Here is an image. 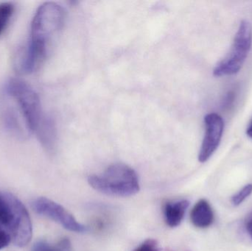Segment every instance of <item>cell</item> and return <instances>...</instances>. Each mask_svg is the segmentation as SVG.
I'll list each match as a JSON object with an SVG mask.
<instances>
[{"mask_svg": "<svg viewBox=\"0 0 252 251\" xmlns=\"http://www.w3.org/2000/svg\"><path fill=\"white\" fill-rule=\"evenodd\" d=\"M89 184L96 191L115 197H130L139 191L136 172L124 164L109 166L100 175H90Z\"/></svg>", "mask_w": 252, "mask_h": 251, "instance_id": "6da1fadb", "label": "cell"}, {"mask_svg": "<svg viewBox=\"0 0 252 251\" xmlns=\"http://www.w3.org/2000/svg\"><path fill=\"white\" fill-rule=\"evenodd\" d=\"M252 44L251 25L247 21H242L229 53L216 65L213 69V75L221 77L238 73L245 63L251 50Z\"/></svg>", "mask_w": 252, "mask_h": 251, "instance_id": "7a4b0ae2", "label": "cell"}, {"mask_svg": "<svg viewBox=\"0 0 252 251\" xmlns=\"http://www.w3.org/2000/svg\"><path fill=\"white\" fill-rule=\"evenodd\" d=\"M65 13L62 7L55 2L41 4L32 19L31 41L44 47L62 29Z\"/></svg>", "mask_w": 252, "mask_h": 251, "instance_id": "3957f363", "label": "cell"}, {"mask_svg": "<svg viewBox=\"0 0 252 251\" xmlns=\"http://www.w3.org/2000/svg\"><path fill=\"white\" fill-rule=\"evenodd\" d=\"M5 89L6 92L19 103L28 130L35 133L44 116L37 93L26 82L16 78L7 82Z\"/></svg>", "mask_w": 252, "mask_h": 251, "instance_id": "277c9868", "label": "cell"}, {"mask_svg": "<svg viewBox=\"0 0 252 251\" xmlns=\"http://www.w3.org/2000/svg\"><path fill=\"white\" fill-rule=\"evenodd\" d=\"M4 195L11 211L8 228L12 241L15 246L23 248L31 243L32 237V225L31 217L23 203L13 195Z\"/></svg>", "mask_w": 252, "mask_h": 251, "instance_id": "5b68a950", "label": "cell"}, {"mask_svg": "<svg viewBox=\"0 0 252 251\" xmlns=\"http://www.w3.org/2000/svg\"><path fill=\"white\" fill-rule=\"evenodd\" d=\"M32 207L35 213L58 223L66 230L76 233L87 231V227L78 223L72 214L59 203L47 197L35 199L32 201Z\"/></svg>", "mask_w": 252, "mask_h": 251, "instance_id": "8992f818", "label": "cell"}, {"mask_svg": "<svg viewBox=\"0 0 252 251\" xmlns=\"http://www.w3.org/2000/svg\"><path fill=\"white\" fill-rule=\"evenodd\" d=\"M205 135L198 154L201 163L207 162L216 151L223 135L224 122L220 115L216 113L207 114L204 118Z\"/></svg>", "mask_w": 252, "mask_h": 251, "instance_id": "52a82bcc", "label": "cell"}, {"mask_svg": "<svg viewBox=\"0 0 252 251\" xmlns=\"http://www.w3.org/2000/svg\"><path fill=\"white\" fill-rule=\"evenodd\" d=\"M190 219L192 223L197 228H208L213 224L214 213L207 200L201 199L195 203L191 212Z\"/></svg>", "mask_w": 252, "mask_h": 251, "instance_id": "ba28073f", "label": "cell"}, {"mask_svg": "<svg viewBox=\"0 0 252 251\" xmlns=\"http://www.w3.org/2000/svg\"><path fill=\"white\" fill-rule=\"evenodd\" d=\"M189 201L187 200L167 203L164 208V216L166 223L171 228L179 226L185 218Z\"/></svg>", "mask_w": 252, "mask_h": 251, "instance_id": "9c48e42d", "label": "cell"}, {"mask_svg": "<svg viewBox=\"0 0 252 251\" xmlns=\"http://www.w3.org/2000/svg\"><path fill=\"white\" fill-rule=\"evenodd\" d=\"M35 134L40 142L45 148L48 150L53 148L56 139V130L54 123L50 118L44 116Z\"/></svg>", "mask_w": 252, "mask_h": 251, "instance_id": "30bf717a", "label": "cell"}, {"mask_svg": "<svg viewBox=\"0 0 252 251\" xmlns=\"http://www.w3.org/2000/svg\"><path fill=\"white\" fill-rule=\"evenodd\" d=\"M14 7L11 3L4 2L0 4V35L4 32L13 15Z\"/></svg>", "mask_w": 252, "mask_h": 251, "instance_id": "8fae6325", "label": "cell"}, {"mask_svg": "<svg viewBox=\"0 0 252 251\" xmlns=\"http://www.w3.org/2000/svg\"><path fill=\"white\" fill-rule=\"evenodd\" d=\"M11 218V211L4 195H0V225L8 227Z\"/></svg>", "mask_w": 252, "mask_h": 251, "instance_id": "7c38bea8", "label": "cell"}, {"mask_svg": "<svg viewBox=\"0 0 252 251\" xmlns=\"http://www.w3.org/2000/svg\"><path fill=\"white\" fill-rule=\"evenodd\" d=\"M252 193V184H247L242 190H240L237 194L232 196V203L235 206L241 205L246 199L248 198Z\"/></svg>", "mask_w": 252, "mask_h": 251, "instance_id": "4fadbf2b", "label": "cell"}, {"mask_svg": "<svg viewBox=\"0 0 252 251\" xmlns=\"http://www.w3.org/2000/svg\"><path fill=\"white\" fill-rule=\"evenodd\" d=\"M4 123H5L6 127L7 129L10 131H13L15 133H19L20 131V126L18 123L17 119H16V115L14 112L11 110H8L4 114Z\"/></svg>", "mask_w": 252, "mask_h": 251, "instance_id": "5bb4252c", "label": "cell"}, {"mask_svg": "<svg viewBox=\"0 0 252 251\" xmlns=\"http://www.w3.org/2000/svg\"><path fill=\"white\" fill-rule=\"evenodd\" d=\"M11 240V236H10V233L6 231L3 227L0 225V251L8 246Z\"/></svg>", "mask_w": 252, "mask_h": 251, "instance_id": "9a60e30c", "label": "cell"}, {"mask_svg": "<svg viewBox=\"0 0 252 251\" xmlns=\"http://www.w3.org/2000/svg\"><path fill=\"white\" fill-rule=\"evenodd\" d=\"M134 251H158L157 243L153 240H148L136 248Z\"/></svg>", "mask_w": 252, "mask_h": 251, "instance_id": "2e32d148", "label": "cell"}, {"mask_svg": "<svg viewBox=\"0 0 252 251\" xmlns=\"http://www.w3.org/2000/svg\"><path fill=\"white\" fill-rule=\"evenodd\" d=\"M55 251H72V244L68 238L61 240L54 247Z\"/></svg>", "mask_w": 252, "mask_h": 251, "instance_id": "e0dca14e", "label": "cell"}, {"mask_svg": "<svg viewBox=\"0 0 252 251\" xmlns=\"http://www.w3.org/2000/svg\"><path fill=\"white\" fill-rule=\"evenodd\" d=\"M32 251H55L54 247H52L49 243L44 240L36 242L32 246Z\"/></svg>", "mask_w": 252, "mask_h": 251, "instance_id": "ac0fdd59", "label": "cell"}, {"mask_svg": "<svg viewBox=\"0 0 252 251\" xmlns=\"http://www.w3.org/2000/svg\"><path fill=\"white\" fill-rule=\"evenodd\" d=\"M246 229L252 239V212L247 216L245 222Z\"/></svg>", "mask_w": 252, "mask_h": 251, "instance_id": "d6986e66", "label": "cell"}, {"mask_svg": "<svg viewBox=\"0 0 252 251\" xmlns=\"http://www.w3.org/2000/svg\"><path fill=\"white\" fill-rule=\"evenodd\" d=\"M247 134L249 137L252 139V122L250 124V126L248 127V128H247Z\"/></svg>", "mask_w": 252, "mask_h": 251, "instance_id": "ffe728a7", "label": "cell"}]
</instances>
